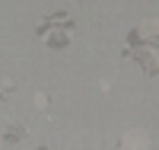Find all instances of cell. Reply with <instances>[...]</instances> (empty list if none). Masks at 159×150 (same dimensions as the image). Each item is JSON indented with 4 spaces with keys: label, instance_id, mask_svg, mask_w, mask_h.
Segmentation results:
<instances>
[{
    "label": "cell",
    "instance_id": "1",
    "mask_svg": "<svg viewBox=\"0 0 159 150\" xmlns=\"http://www.w3.org/2000/svg\"><path fill=\"white\" fill-rule=\"evenodd\" d=\"M147 147H150V138L143 131H130L124 138V144H121V150H147Z\"/></svg>",
    "mask_w": 159,
    "mask_h": 150
},
{
    "label": "cell",
    "instance_id": "2",
    "mask_svg": "<svg viewBox=\"0 0 159 150\" xmlns=\"http://www.w3.org/2000/svg\"><path fill=\"white\" fill-rule=\"evenodd\" d=\"M0 96H3V99L13 96V83H10V80H3V83H0Z\"/></svg>",
    "mask_w": 159,
    "mask_h": 150
}]
</instances>
